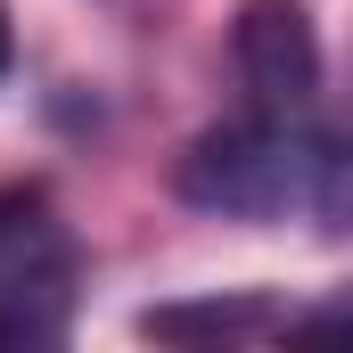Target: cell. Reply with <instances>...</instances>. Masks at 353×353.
I'll return each instance as SVG.
<instances>
[{"instance_id":"obj_2","label":"cell","mask_w":353,"mask_h":353,"mask_svg":"<svg viewBox=\"0 0 353 353\" xmlns=\"http://www.w3.org/2000/svg\"><path fill=\"white\" fill-rule=\"evenodd\" d=\"M83 247L50 189L0 181V345H58L74 329Z\"/></svg>"},{"instance_id":"obj_6","label":"cell","mask_w":353,"mask_h":353,"mask_svg":"<svg viewBox=\"0 0 353 353\" xmlns=\"http://www.w3.org/2000/svg\"><path fill=\"white\" fill-rule=\"evenodd\" d=\"M288 337H304V345H353V288L329 296V304H304L288 321Z\"/></svg>"},{"instance_id":"obj_3","label":"cell","mask_w":353,"mask_h":353,"mask_svg":"<svg viewBox=\"0 0 353 353\" xmlns=\"http://www.w3.org/2000/svg\"><path fill=\"white\" fill-rule=\"evenodd\" d=\"M230 66L239 99L263 115H312L321 107V33L304 0H239L230 17Z\"/></svg>"},{"instance_id":"obj_5","label":"cell","mask_w":353,"mask_h":353,"mask_svg":"<svg viewBox=\"0 0 353 353\" xmlns=\"http://www.w3.org/2000/svg\"><path fill=\"white\" fill-rule=\"evenodd\" d=\"M312 222L329 239H353V115L329 132V157H321V197H312Z\"/></svg>"},{"instance_id":"obj_7","label":"cell","mask_w":353,"mask_h":353,"mask_svg":"<svg viewBox=\"0 0 353 353\" xmlns=\"http://www.w3.org/2000/svg\"><path fill=\"white\" fill-rule=\"evenodd\" d=\"M17 66V17H8V0H0V74Z\"/></svg>"},{"instance_id":"obj_4","label":"cell","mask_w":353,"mask_h":353,"mask_svg":"<svg viewBox=\"0 0 353 353\" xmlns=\"http://www.w3.org/2000/svg\"><path fill=\"white\" fill-rule=\"evenodd\" d=\"M296 304H279L263 288H214V296H181V304H148L140 337L165 345H255V337H288Z\"/></svg>"},{"instance_id":"obj_1","label":"cell","mask_w":353,"mask_h":353,"mask_svg":"<svg viewBox=\"0 0 353 353\" xmlns=\"http://www.w3.org/2000/svg\"><path fill=\"white\" fill-rule=\"evenodd\" d=\"M321 157H329V132L312 115L239 107L230 123H214L181 148L173 189H181V205L222 214V222H288V214H312Z\"/></svg>"}]
</instances>
